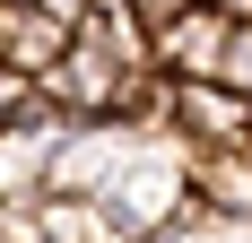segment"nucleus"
<instances>
[{
    "label": "nucleus",
    "mask_w": 252,
    "mask_h": 243,
    "mask_svg": "<svg viewBox=\"0 0 252 243\" xmlns=\"http://www.w3.org/2000/svg\"><path fill=\"white\" fill-rule=\"evenodd\" d=\"M44 104L70 113V122H113V104H122V61L78 35V44L61 52V70H44Z\"/></svg>",
    "instance_id": "nucleus-1"
},
{
    "label": "nucleus",
    "mask_w": 252,
    "mask_h": 243,
    "mask_svg": "<svg viewBox=\"0 0 252 243\" xmlns=\"http://www.w3.org/2000/svg\"><path fill=\"white\" fill-rule=\"evenodd\" d=\"M174 130L191 148H235L252 139V96L235 78H174Z\"/></svg>",
    "instance_id": "nucleus-2"
},
{
    "label": "nucleus",
    "mask_w": 252,
    "mask_h": 243,
    "mask_svg": "<svg viewBox=\"0 0 252 243\" xmlns=\"http://www.w3.org/2000/svg\"><path fill=\"white\" fill-rule=\"evenodd\" d=\"M235 9H218V0H200V9H183L165 35H157V61L174 78H226V52H235Z\"/></svg>",
    "instance_id": "nucleus-3"
},
{
    "label": "nucleus",
    "mask_w": 252,
    "mask_h": 243,
    "mask_svg": "<svg viewBox=\"0 0 252 243\" xmlns=\"http://www.w3.org/2000/svg\"><path fill=\"white\" fill-rule=\"evenodd\" d=\"M70 113H35V122H0V200H44L52 191V156H61Z\"/></svg>",
    "instance_id": "nucleus-4"
},
{
    "label": "nucleus",
    "mask_w": 252,
    "mask_h": 243,
    "mask_svg": "<svg viewBox=\"0 0 252 243\" xmlns=\"http://www.w3.org/2000/svg\"><path fill=\"white\" fill-rule=\"evenodd\" d=\"M78 44V26L61 18V9H44V0H0V61L26 78L61 70V52Z\"/></svg>",
    "instance_id": "nucleus-5"
},
{
    "label": "nucleus",
    "mask_w": 252,
    "mask_h": 243,
    "mask_svg": "<svg viewBox=\"0 0 252 243\" xmlns=\"http://www.w3.org/2000/svg\"><path fill=\"white\" fill-rule=\"evenodd\" d=\"M191 191L226 217H252V139L235 148H191Z\"/></svg>",
    "instance_id": "nucleus-6"
},
{
    "label": "nucleus",
    "mask_w": 252,
    "mask_h": 243,
    "mask_svg": "<svg viewBox=\"0 0 252 243\" xmlns=\"http://www.w3.org/2000/svg\"><path fill=\"white\" fill-rule=\"evenodd\" d=\"M226 78H235V87H244V96H252V18L235 26V52H226Z\"/></svg>",
    "instance_id": "nucleus-7"
},
{
    "label": "nucleus",
    "mask_w": 252,
    "mask_h": 243,
    "mask_svg": "<svg viewBox=\"0 0 252 243\" xmlns=\"http://www.w3.org/2000/svg\"><path fill=\"white\" fill-rule=\"evenodd\" d=\"M183 9H200V0H139V18H148V26H157V35H165V26H174V18H183Z\"/></svg>",
    "instance_id": "nucleus-8"
},
{
    "label": "nucleus",
    "mask_w": 252,
    "mask_h": 243,
    "mask_svg": "<svg viewBox=\"0 0 252 243\" xmlns=\"http://www.w3.org/2000/svg\"><path fill=\"white\" fill-rule=\"evenodd\" d=\"M218 9H235V18H252V0H218Z\"/></svg>",
    "instance_id": "nucleus-9"
}]
</instances>
